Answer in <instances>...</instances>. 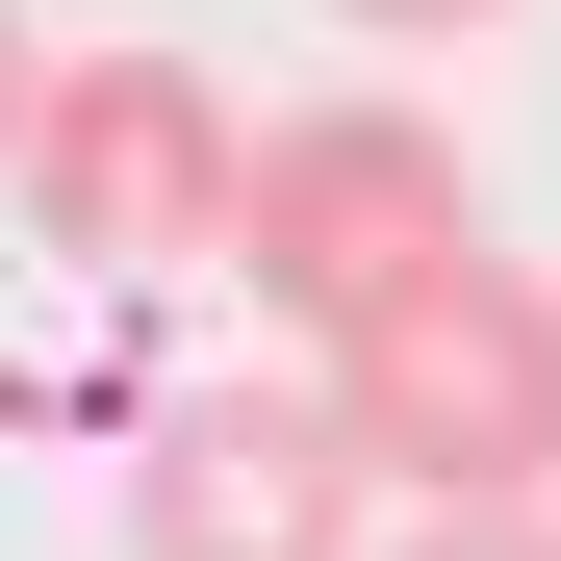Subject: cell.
Instances as JSON below:
<instances>
[{
    "mask_svg": "<svg viewBox=\"0 0 561 561\" xmlns=\"http://www.w3.org/2000/svg\"><path fill=\"white\" fill-rule=\"evenodd\" d=\"M307 383H332V434H357L383 511H561V280L536 255H434Z\"/></svg>",
    "mask_w": 561,
    "mask_h": 561,
    "instance_id": "cell-1",
    "label": "cell"
},
{
    "mask_svg": "<svg viewBox=\"0 0 561 561\" xmlns=\"http://www.w3.org/2000/svg\"><path fill=\"white\" fill-rule=\"evenodd\" d=\"M434 255H485V179H459L434 103H280V128H255V179H230V280H255L307 357L383 332Z\"/></svg>",
    "mask_w": 561,
    "mask_h": 561,
    "instance_id": "cell-2",
    "label": "cell"
},
{
    "mask_svg": "<svg viewBox=\"0 0 561 561\" xmlns=\"http://www.w3.org/2000/svg\"><path fill=\"white\" fill-rule=\"evenodd\" d=\"M230 77L205 51H51V103H26V255L77 280H179V255H230Z\"/></svg>",
    "mask_w": 561,
    "mask_h": 561,
    "instance_id": "cell-3",
    "label": "cell"
},
{
    "mask_svg": "<svg viewBox=\"0 0 561 561\" xmlns=\"http://www.w3.org/2000/svg\"><path fill=\"white\" fill-rule=\"evenodd\" d=\"M128 561H383L332 383H153L128 409Z\"/></svg>",
    "mask_w": 561,
    "mask_h": 561,
    "instance_id": "cell-4",
    "label": "cell"
},
{
    "mask_svg": "<svg viewBox=\"0 0 561 561\" xmlns=\"http://www.w3.org/2000/svg\"><path fill=\"white\" fill-rule=\"evenodd\" d=\"M383 561H561V511H383Z\"/></svg>",
    "mask_w": 561,
    "mask_h": 561,
    "instance_id": "cell-5",
    "label": "cell"
},
{
    "mask_svg": "<svg viewBox=\"0 0 561 561\" xmlns=\"http://www.w3.org/2000/svg\"><path fill=\"white\" fill-rule=\"evenodd\" d=\"M332 26H383V51H459V26H511V0H332Z\"/></svg>",
    "mask_w": 561,
    "mask_h": 561,
    "instance_id": "cell-6",
    "label": "cell"
},
{
    "mask_svg": "<svg viewBox=\"0 0 561 561\" xmlns=\"http://www.w3.org/2000/svg\"><path fill=\"white\" fill-rule=\"evenodd\" d=\"M26 103H51V51H26V0H0V179H26Z\"/></svg>",
    "mask_w": 561,
    "mask_h": 561,
    "instance_id": "cell-7",
    "label": "cell"
}]
</instances>
